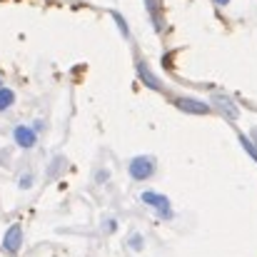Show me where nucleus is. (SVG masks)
<instances>
[{
    "mask_svg": "<svg viewBox=\"0 0 257 257\" xmlns=\"http://www.w3.org/2000/svg\"><path fill=\"white\" fill-rule=\"evenodd\" d=\"M127 172H130L133 180H150L155 175V160L150 155H138V158L130 160Z\"/></svg>",
    "mask_w": 257,
    "mask_h": 257,
    "instance_id": "obj_1",
    "label": "nucleus"
},
{
    "mask_svg": "<svg viewBox=\"0 0 257 257\" xmlns=\"http://www.w3.org/2000/svg\"><path fill=\"white\" fill-rule=\"evenodd\" d=\"M140 197H143V202H145V205L155 207L160 217H165V220H170L172 217V207H170V202H168V197H165V195H158V192L148 190V192H143Z\"/></svg>",
    "mask_w": 257,
    "mask_h": 257,
    "instance_id": "obj_2",
    "label": "nucleus"
},
{
    "mask_svg": "<svg viewBox=\"0 0 257 257\" xmlns=\"http://www.w3.org/2000/svg\"><path fill=\"white\" fill-rule=\"evenodd\" d=\"M175 105H177V110L190 112V115H207L210 112V105L202 100H195V97H177Z\"/></svg>",
    "mask_w": 257,
    "mask_h": 257,
    "instance_id": "obj_3",
    "label": "nucleus"
},
{
    "mask_svg": "<svg viewBox=\"0 0 257 257\" xmlns=\"http://www.w3.org/2000/svg\"><path fill=\"white\" fill-rule=\"evenodd\" d=\"M13 140L18 143V148L30 150V148H35L38 135H35V130H33V127H28V125H15V130H13Z\"/></svg>",
    "mask_w": 257,
    "mask_h": 257,
    "instance_id": "obj_4",
    "label": "nucleus"
},
{
    "mask_svg": "<svg viewBox=\"0 0 257 257\" xmlns=\"http://www.w3.org/2000/svg\"><path fill=\"white\" fill-rule=\"evenodd\" d=\"M212 105H215V110L222 112L227 120H237V117H240V107H237L230 97H225V95H212Z\"/></svg>",
    "mask_w": 257,
    "mask_h": 257,
    "instance_id": "obj_5",
    "label": "nucleus"
},
{
    "mask_svg": "<svg viewBox=\"0 0 257 257\" xmlns=\"http://www.w3.org/2000/svg\"><path fill=\"white\" fill-rule=\"evenodd\" d=\"M20 245H23V230H20V225H13V227L5 232L3 250H5L8 255H18V252H20Z\"/></svg>",
    "mask_w": 257,
    "mask_h": 257,
    "instance_id": "obj_6",
    "label": "nucleus"
},
{
    "mask_svg": "<svg viewBox=\"0 0 257 257\" xmlns=\"http://www.w3.org/2000/svg\"><path fill=\"white\" fill-rule=\"evenodd\" d=\"M138 75H140V80H143L148 87H153V90H163V83L153 75V70H150L145 63H138Z\"/></svg>",
    "mask_w": 257,
    "mask_h": 257,
    "instance_id": "obj_7",
    "label": "nucleus"
},
{
    "mask_svg": "<svg viewBox=\"0 0 257 257\" xmlns=\"http://www.w3.org/2000/svg\"><path fill=\"white\" fill-rule=\"evenodd\" d=\"M13 102H15V92H13L10 87H0V112L8 110Z\"/></svg>",
    "mask_w": 257,
    "mask_h": 257,
    "instance_id": "obj_8",
    "label": "nucleus"
},
{
    "mask_svg": "<svg viewBox=\"0 0 257 257\" xmlns=\"http://www.w3.org/2000/svg\"><path fill=\"white\" fill-rule=\"evenodd\" d=\"M240 143H242V148L250 153V158H252V160L257 163V148H255V143H250L247 138H240Z\"/></svg>",
    "mask_w": 257,
    "mask_h": 257,
    "instance_id": "obj_9",
    "label": "nucleus"
},
{
    "mask_svg": "<svg viewBox=\"0 0 257 257\" xmlns=\"http://www.w3.org/2000/svg\"><path fill=\"white\" fill-rule=\"evenodd\" d=\"M130 247L133 250H143V237L140 235H130Z\"/></svg>",
    "mask_w": 257,
    "mask_h": 257,
    "instance_id": "obj_10",
    "label": "nucleus"
},
{
    "mask_svg": "<svg viewBox=\"0 0 257 257\" xmlns=\"http://www.w3.org/2000/svg\"><path fill=\"white\" fill-rule=\"evenodd\" d=\"M30 185H33V175H23V180H20V187H23V190H28Z\"/></svg>",
    "mask_w": 257,
    "mask_h": 257,
    "instance_id": "obj_11",
    "label": "nucleus"
},
{
    "mask_svg": "<svg viewBox=\"0 0 257 257\" xmlns=\"http://www.w3.org/2000/svg\"><path fill=\"white\" fill-rule=\"evenodd\" d=\"M115 23L120 25V30H122V35H127V25H125V20H122V15H115Z\"/></svg>",
    "mask_w": 257,
    "mask_h": 257,
    "instance_id": "obj_12",
    "label": "nucleus"
},
{
    "mask_svg": "<svg viewBox=\"0 0 257 257\" xmlns=\"http://www.w3.org/2000/svg\"><path fill=\"white\" fill-rule=\"evenodd\" d=\"M250 135H252V143H255V148H257V127H252V133H250Z\"/></svg>",
    "mask_w": 257,
    "mask_h": 257,
    "instance_id": "obj_13",
    "label": "nucleus"
},
{
    "mask_svg": "<svg viewBox=\"0 0 257 257\" xmlns=\"http://www.w3.org/2000/svg\"><path fill=\"white\" fill-rule=\"evenodd\" d=\"M215 3H217V5H227L230 0H215Z\"/></svg>",
    "mask_w": 257,
    "mask_h": 257,
    "instance_id": "obj_14",
    "label": "nucleus"
}]
</instances>
